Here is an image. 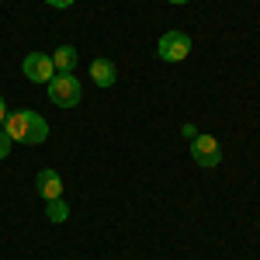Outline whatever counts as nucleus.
Here are the masks:
<instances>
[{"instance_id": "obj_12", "label": "nucleus", "mask_w": 260, "mask_h": 260, "mask_svg": "<svg viewBox=\"0 0 260 260\" xmlns=\"http://www.w3.org/2000/svg\"><path fill=\"white\" fill-rule=\"evenodd\" d=\"M180 132H184V139L191 142L194 139V136H198V128H194V125H191V121H187V125H184V128H180Z\"/></svg>"}, {"instance_id": "obj_13", "label": "nucleus", "mask_w": 260, "mask_h": 260, "mask_svg": "<svg viewBox=\"0 0 260 260\" xmlns=\"http://www.w3.org/2000/svg\"><path fill=\"white\" fill-rule=\"evenodd\" d=\"M4 121H7V104H4V98H0V128H4Z\"/></svg>"}, {"instance_id": "obj_5", "label": "nucleus", "mask_w": 260, "mask_h": 260, "mask_svg": "<svg viewBox=\"0 0 260 260\" xmlns=\"http://www.w3.org/2000/svg\"><path fill=\"white\" fill-rule=\"evenodd\" d=\"M21 73H24L31 83H49L52 77H56L52 56H45V52H28L24 62H21Z\"/></svg>"}, {"instance_id": "obj_4", "label": "nucleus", "mask_w": 260, "mask_h": 260, "mask_svg": "<svg viewBox=\"0 0 260 260\" xmlns=\"http://www.w3.org/2000/svg\"><path fill=\"white\" fill-rule=\"evenodd\" d=\"M187 52H191L187 31H167V35H160V42H156V56H160L163 62H180V59H187Z\"/></svg>"}, {"instance_id": "obj_2", "label": "nucleus", "mask_w": 260, "mask_h": 260, "mask_svg": "<svg viewBox=\"0 0 260 260\" xmlns=\"http://www.w3.org/2000/svg\"><path fill=\"white\" fill-rule=\"evenodd\" d=\"M80 80L73 77V73H56L52 80H49V101L56 104V108H77L80 104Z\"/></svg>"}, {"instance_id": "obj_6", "label": "nucleus", "mask_w": 260, "mask_h": 260, "mask_svg": "<svg viewBox=\"0 0 260 260\" xmlns=\"http://www.w3.org/2000/svg\"><path fill=\"white\" fill-rule=\"evenodd\" d=\"M35 184H39V194L45 201L52 198H62V177L52 170V167H45V170H39V177H35Z\"/></svg>"}, {"instance_id": "obj_8", "label": "nucleus", "mask_w": 260, "mask_h": 260, "mask_svg": "<svg viewBox=\"0 0 260 260\" xmlns=\"http://www.w3.org/2000/svg\"><path fill=\"white\" fill-rule=\"evenodd\" d=\"M52 66H56V73H73V66H77V49H73V45H59V49L52 52Z\"/></svg>"}, {"instance_id": "obj_10", "label": "nucleus", "mask_w": 260, "mask_h": 260, "mask_svg": "<svg viewBox=\"0 0 260 260\" xmlns=\"http://www.w3.org/2000/svg\"><path fill=\"white\" fill-rule=\"evenodd\" d=\"M11 146H14V142H11V136L0 128V160H7V156H11Z\"/></svg>"}, {"instance_id": "obj_1", "label": "nucleus", "mask_w": 260, "mask_h": 260, "mask_svg": "<svg viewBox=\"0 0 260 260\" xmlns=\"http://www.w3.org/2000/svg\"><path fill=\"white\" fill-rule=\"evenodd\" d=\"M4 132L11 136V142H24V146H42L49 139V121L42 118L39 111H7Z\"/></svg>"}, {"instance_id": "obj_11", "label": "nucleus", "mask_w": 260, "mask_h": 260, "mask_svg": "<svg viewBox=\"0 0 260 260\" xmlns=\"http://www.w3.org/2000/svg\"><path fill=\"white\" fill-rule=\"evenodd\" d=\"M45 4H49V7H56V11H66V7H73L77 0H45Z\"/></svg>"}, {"instance_id": "obj_9", "label": "nucleus", "mask_w": 260, "mask_h": 260, "mask_svg": "<svg viewBox=\"0 0 260 260\" xmlns=\"http://www.w3.org/2000/svg\"><path fill=\"white\" fill-rule=\"evenodd\" d=\"M45 215H49V222H56V225H59V222H66V219H70V205H66L62 198L45 201Z\"/></svg>"}, {"instance_id": "obj_3", "label": "nucleus", "mask_w": 260, "mask_h": 260, "mask_svg": "<svg viewBox=\"0 0 260 260\" xmlns=\"http://www.w3.org/2000/svg\"><path fill=\"white\" fill-rule=\"evenodd\" d=\"M191 160L198 163V167H205V170L219 167V160H222L219 139H215V136H205V132H198V136L191 139Z\"/></svg>"}, {"instance_id": "obj_7", "label": "nucleus", "mask_w": 260, "mask_h": 260, "mask_svg": "<svg viewBox=\"0 0 260 260\" xmlns=\"http://www.w3.org/2000/svg\"><path fill=\"white\" fill-rule=\"evenodd\" d=\"M90 77H94L98 87H111V83L118 80V70H115L111 59H94L90 62Z\"/></svg>"}, {"instance_id": "obj_14", "label": "nucleus", "mask_w": 260, "mask_h": 260, "mask_svg": "<svg viewBox=\"0 0 260 260\" xmlns=\"http://www.w3.org/2000/svg\"><path fill=\"white\" fill-rule=\"evenodd\" d=\"M170 4H191V0H170Z\"/></svg>"}]
</instances>
